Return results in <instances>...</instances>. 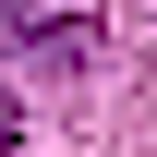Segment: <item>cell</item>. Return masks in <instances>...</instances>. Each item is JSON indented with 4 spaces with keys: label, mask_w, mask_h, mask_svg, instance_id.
Here are the masks:
<instances>
[{
    "label": "cell",
    "mask_w": 157,
    "mask_h": 157,
    "mask_svg": "<svg viewBox=\"0 0 157 157\" xmlns=\"http://www.w3.org/2000/svg\"><path fill=\"white\" fill-rule=\"evenodd\" d=\"M0 157H24V133H12V97H0Z\"/></svg>",
    "instance_id": "6da1fadb"
}]
</instances>
